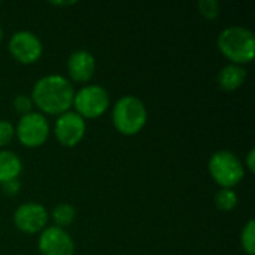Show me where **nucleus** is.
<instances>
[{"instance_id": "obj_13", "label": "nucleus", "mask_w": 255, "mask_h": 255, "mask_svg": "<svg viewBox=\"0 0 255 255\" xmlns=\"http://www.w3.org/2000/svg\"><path fill=\"white\" fill-rule=\"evenodd\" d=\"M22 172V161L21 158L9 149L0 151V184L18 179Z\"/></svg>"}, {"instance_id": "obj_11", "label": "nucleus", "mask_w": 255, "mask_h": 255, "mask_svg": "<svg viewBox=\"0 0 255 255\" xmlns=\"http://www.w3.org/2000/svg\"><path fill=\"white\" fill-rule=\"evenodd\" d=\"M67 72L75 82H88L96 72V58L87 49H76L67 58Z\"/></svg>"}, {"instance_id": "obj_7", "label": "nucleus", "mask_w": 255, "mask_h": 255, "mask_svg": "<svg viewBox=\"0 0 255 255\" xmlns=\"http://www.w3.org/2000/svg\"><path fill=\"white\" fill-rule=\"evenodd\" d=\"M10 55L21 64H33L36 63L43 52L42 40L28 30L15 31L7 43Z\"/></svg>"}, {"instance_id": "obj_6", "label": "nucleus", "mask_w": 255, "mask_h": 255, "mask_svg": "<svg viewBox=\"0 0 255 255\" xmlns=\"http://www.w3.org/2000/svg\"><path fill=\"white\" fill-rule=\"evenodd\" d=\"M51 133L49 123L46 117L40 112H30L19 118L15 127V136L27 148L42 146Z\"/></svg>"}, {"instance_id": "obj_20", "label": "nucleus", "mask_w": 255, "mask_h": 255, "mask_svg": "<svg viewBox=\"0 0 255 255\" xmlns=\"http://www.w3.org/2000/svg\"><path fill=\"white\" fill-rule=\"evenodd\" d=\"M0 185H1L3 194H6V196H9V197L16 196V194L19 193V190H21V184H19L18 179H12V181H7V182H3V184H0Z\"/></svg>"}, {"instance_id": "obj_4", "label": "nucleus", "mask_w": 255, "mask_h": 255, "mask_svg": "<svg viewBox=\"0 0 255 255\" xmlns=\"http://www.w3.org/2000/svg\"><path fill=\"white\" fill-rule=\"evenodd\" d=\"M208 170L221 188H233L245 178V166L232 151L223 149L211 155Z\"/></svg>"}, {"instance_id": "obj_16", "label": "nucleus", "mask_w": 255, "mask_h": 255, "mask_svg": "<svg viewBox=\"0 0 255 255\" xmlns=\"http://www.w3.org/2000/svg\"><path fill=\"white\" fill-rule=\"evenodd\" d=\"M241 245L248 255H255V221L250 220L241 232Z\"/></svg>"}, {"instance_id": "obj_3", "label": "nucleus", "mask_w": 255, "mask_h": 255, "mask_svg": "<svg viewBox=\"0 0 255 255\" xmlns=\"http://www.w3.org/2000/svg\"><path fill=\"white\" fill-rule=\"evenodd\" d=\"M148 121V111L145 103L136 96L120 97L112 108L114 127L124 136L137 134Z\"/></svg>"}, {"instance_id": "obj_2", "label": "nucleus", "mask_w": 255, "mask_h": 255, "mask_svg": "<svg viewBox=\"0 0 255 255\" xmlns=\"http://www.w3.org/2000/svg\"><path fill=\"white\" fill-rule=\"evenodd\" d=\"M218 49L233 64H248L254 60L255 36L254 33L242 25L226 27L218 36Z\"/></svg>"}, {"instance_id": "obj_10", "label": "nucleus", "mask_w": 255, "mask_h": 255, "mask_svg": "<svg viewBox=\"0 0 255 255\" xmlns=\"http://www.w3.org/2000/svg\"><path fill=\"white\" fill-rule=\"evenodd\" d=\"M37 248L42 255H75V242L72 236L64 229L55 226L40 232Z\"/></svg>"}, {"instance_id": "obj_8", "label": "nucleus", "mask_w": 255, "mask_h": 255, "mask_svg": "<svg viewBox=\"0 0 255 255\" xmlns=\"http://www.w3.org/2000/svg\"><path fill=\"white\" fill-rule=\"evenodd\" d=\"M49 214L45 206L36 202H27L16 208L13 212L15 227L27 235H36L48 227Z\"/></svg>"}, {"instance_id": "obj_9", "label": "nucleus", "mask_w": 255, "mask_h": 255, "mask_svg": "<svg viewBox=\"0 0 255 255\" xmlns=\"http://www.w3.org/2000/svg\"><path fill=\"white\" fill-rule=\"evenodd\" d=\"M87 123L75 111H67L57 117L54 124L55 139L67 148L76 146L85 136Z\"/></svg>"}, {"instance_id": "obj_14", "label": "nucleus", "mask_w": 255, "mask_h": 255, "mask_svg": "<svg viewBox=\"0 0 255 255\" xmlns=\"http://www.w3.org/2000/svg\"><path fill=\"white\" fill-rule=\"evenodd\" d=\"M51 217H52L55 227L64 229V227H69L73 224V221L76 218V209L70 203H58L52 209Z\"/></svg>"}, {"instance_id": "obj_18", "label": "nucleus", "mask_w": 255, "mask_h": 255, "mask_svg": "<svg viewBox=\"0 0 255 255\" xmlns=\"http://www.w3.org/2000/svg\"><path fill=\"white\" fill-rule=\"evenodd\" d=\"M12 105H13V109H15L16 112L21 114V117L25 115V114L33 112V106H34L31 97L27 96V94H18V96L13 99Z\"/></svg>"}, {"instance_id": "obj_24", "label": "nucleus", "mask_w": 255, "mask_h": 255, "mask_svg": "<svg viewBox=\"0 0 255 255\" xmlns=\"http://www.w3.org/2000/svg\"><path fill=\"white\" fill-rule=\"evenodd\" d=\"M0 4H1V3H0Z\"/></svg>"}, {"instance_id": "obj_22", "label": "nucleus", "mask_w": 255, "mask_h": 255, "mask_svg": "<svg viewBox=\"0 0 255 255\" xmlns=\"http://www.w3.org/2000/svg\"><path fill=\"white\" fill-rule=\"evenodd\" d=\"M76 1H51V4H54V6H70V4H75Z\"/></svg>"}, {"instance_id": "obj_12", "label": "nucleus", "mask_w": 255, "mask_h": 255, "mask_svg": "<svg viewBox=\"0 0 255 255\" xmlns=\"http://www.w3.org/2000/svg\"><path fill=\"white\" fill-rule=\"evenodd\" d=\"M247 79V70L244 66L239 64H227L221 69L220 75H218V84L224 91H235L239 87H242V84Z\"/></svg>"}, {"instance_id": "obj_5", "label": "nucleus", "mask_w": 255, "mask_h": 255, "mask_svg": "<svg viewBox=\"0 0 255 255\" xmlns=\"http://www.w3.org/2000/svg\"><path fill=\"white\" fill-rule=\"evenodd\" d=\"M111 106V96L106 88L96 84H88L75 91L73 105L75 112L84 120H94L102 117Z\"/></svg>"}, {"instance_id": "obj_1", "label": "nucleus", "mask_w": 255, "mask_h": 255, "mask_svg": "<svg viewBox=\"0 0 255 255\" xmlns=\"http://www.w3.org/2000/svg\"><path fill=\"white\" fill-rule=\"evenodd\" d=\"M31 100L40 114L61 115L70 111L75 97L73 84L63 75L52 73L36 81L31 90Z\"/></svg>"}, {"instance_id": "obj_15", "label": "nucleus", "mask_w": 255, "mask_h": 255, "mask_svg": "<svg viewBox=\"0 0 255 255\" xmlns=\"http://www.w3.org/2000/svg\"><path fill=\"white\" fill-rule=\"evenodd\" d=\"M239 203V197L236 194V191H233V188H221L217 194H215V206L220 211L229 212L233 211Z\"/></svg>"}, {"instance_id": "obj_17", "label": "nucleus", "mask_w": 255, "mask_h": 255, "mask_svg": "<svg viewBox=\"0 0 255 255\" xmlns=\"http://www.w3.org/2000/svg\"><path fill=\"white\" fill-rule=\"evenodd\" d=\"M199 12L208 18V19H215L221 13V4L217 0H200L197 3Z\"/></svg>"}, {"instance_id": "obj_23", "label": "nucleus", "mask_w": 255, "mask_h": 255, "mask_svg": "<svg viewBox=\"0 0 255 255\" xmlns=\"http://www.w3.org/2000/svg\"><path fill=\"white\" fill-rule=\"evenodd\" d=\"M1 39H3V27L0 25V42H1Z\"/></svg>"}, {"instance_id": "obj_19", "label": "nucleus", "mask_w": 255, "mask_h": 255, "mask_svg": "<svg viewBox=\"0 0 255 255\" xmlns=\"http://www.w3.org/2000/svg\"><path fill=\"white\" fill-rule=\"evenodd\" d=\"M13 137H15L13 124L6 120H0V148L9 145Z\"/></svg>"}, {"instance_id": "obj_21", "label": "nucleus", "mask_w": 255, "mask_h": 255, "mask_svg": "<svg viewBox=\"0 0 255 255\" xmlns=\"http://www.w3.org/2000/svg\"><path fill=\"white\" fill-rule=\"evenodd\" d=\"M244 166H245V167H247V169H248L251 173H254L255 172V149L254 148H251V149L248 151Z\"/></svg>"}]
</instances>
